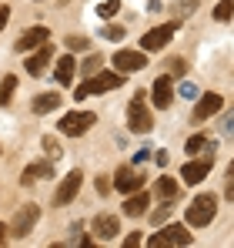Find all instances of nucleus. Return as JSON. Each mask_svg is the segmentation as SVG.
I'll list each match as a JSON object with an SVG mask.
<instances>
[{"label": "nucleus", "mask_w": 234, "mask_h": 248, "mask_svg": "<svg viewBox=\"0 0 234 248\" xmlns=\"http://www.w3.org/2000/svg\"><path fill=\"white\" fill-rule=\"evenodd\" d=\"M214 211H218V198H214L211 191L197 195L194 202L188 205V225H194V228H204V225H211V221H214Z\"/></svg>", "instance_id": "nucleus-1"}, {"label": "nucleus", "mask_w": 234, "mask_h": 248, "mask_svg": "<svg viewBox=\"0 0 234 248\" xmlns=\"http://www.w3.org/2000/svg\"><path fill=\"white\" fill-rule=\"evenodd\" d=\"M127 127H131L134 134H147V131L154 127V114L144 108V91H137V97H134L131 108H127Z\"/></svg>", "instance_id": "nucleus-2"}, {"label": "nucleus", "mask_w": 234, "mask_h": 248, "mask_svg": "<svg viewBox=\"0 0 234 248\" xmlns=\"http://www.w3.org/2000/svg\"><path fill=\"white\" fill-rule=\"evenodd\" d=\"M94 124H97V114H94V111H71V114L60 118L57 127H60L64 138H80V134H84L87 127H94Z\"/></svg>", "instance_id": "nucleus-3"}, {"label": "nucleus", "mask_w": 234, "mask_h": 248, "mask_svg": "<svg viewBox=\"0 0 234 248\" xmlns=\"http://www.w3.org/2000/svg\"><path fill=\"white\" fill-rule=\"evenodd\" d=\"M120 84H124V74H120V71H114V74H94L87 84H80V87H77L74 97L84 101L87 94H107V91H114V87H120Z\"/></svg>", "instance_id": "nucleus-4"}, {"label": "nucleus", "mask_w": 234, "mask_h": 248, "mask_svg": "<svg viewBox=\"0 0 234 248\" xmlns=\"http://www.w3.org/2000/svg\"><path fill=\"white\" fill-rule=\"evenodd\" d=\"M194 242L191 235H188V228L184 225H171V228H161L157 235H151L147 238V245L151 248H167V245H181V248H188Z\"/></svg>", "instance_id": "nucleus-5"}, {"label": "nucleus", "mask_w": 234, "mask_h": 248, "mask_svg": "<svg viewBox=\"0 0 234 248\" xmlns=\"http://www.w3.org/2000/svg\"><path fill=\"white\" fill-rule=\"evenodd\" d=\"M37 218H40V208L37 205H24L17 215H14V221H10V235H14V238H27L30 228L37 225Z\"/></svg>", "instance_id": "nucleus-6"}, {"label": "nucleus", "mask_w": 234, "mask_h": 248, "mask_svg": "<svg viewBox=\"0 0 234 248\" xmlns=\"http://www.w3.org/2000/svg\"><path fill=\"white\" fill-rule=\"evenodd\" d=\"M174 31H177V20H171V24H161V27L147 31V34L141 37V47H144V50H161V47H167V44H171Z\"/></svg>", "instance_id": "nucleus-7"}, {"label": "nucleus", "mask_w": 234, "mask_h": 248, "mask_svg": "<svg viewBox=\"0 0 234 248\" xmlns=\"http://www.w3.org/2000/svg\"><path fill=\"white\" fill-rule=\"evenodd\" d=\"M114 185H117V191H120V195L141 191V188H144V174H137L131 165H120V168H117V174H114Z\"/></svg>", "instance_id": "nucleus-8"}, {"label": "nucleus", "mask_w": 234, "mask_h": 248, "mask_svg": "<svg viewBox=\"0 0 234 248\" xmlns=\"http://www.w3.org/2000/svg\"><path fill=\"white\" fill-rule=\"evenodd\" d=\"M90 232H94L101 242H114L117 235H120V218H117V215H97V218L90 221Z\"/></svg>", "instance_id": "nucleus-9"}, {"label": "nucleus", "mask_w": 234, "mask_h": 248, "mask_svg": "<svg viewBox=\"0 0 234 248\" xmlns=\"http://www.w3.org/2000/svg\"><path fill=\"white\" fill-rule=\"evenodd\" d=\"M144 64H147L144 50H117L114 54V71H120V74H134V71H141Z\"/></svg>", "instance_id": "nucleus-10"}, {"label": "nucleus", "mask_w": 234, "mask_h": 248, "mask_svg": "<svg viewBox=\"0 0 234 248\" xmlns=\"http://www.w3.org/2000/svg\"><path fill=\"white\" fill-rule=\"evenodd\" d=\"M47 37H50V31H47V27H30V31H24V34L17 37L14 50H20V54H30V50L44 47V44H47Z\"/></svg>", "instance_id": "nucleus-11"}, {"label": "nucleus", "mask_w": 234, "mask_h": 248, "mask_svg": "<svg viewBox=\"0 0 234 248\" xmlns=\"http://www.w3.org/2000/svg\"><path fill=\"white\" fill-rule=\"evenodd\" d=\"M80 181H84V174L80 171H71L60 185H57V195H54V202L57 205H67V202H74L77 198V191H80Z\"/></svg>", "instance_id": "nucleus-12"}, {"label": "nucleus", "mask_w": 234, "mask_h": 248, "mask_svg": "<svg viewBox=\"0 0 234 248\" xmlns=\"http://www.w3.org/2000/svg\"><path fill=\"white\" fill-rule=\"evenodd\" d=\"M221 108H224V97H221V94H214V91L201 94V101H197V108H194V121H207V118L218 114Z\"/></svg>", "instance_id": "nucleus-13"}, {"label": "nucleus", "mask_w": 234, "mask_h": 248, "mask_svg": "<svg viewBox=\"0 0 234 248\" xmlns=\"http://www.w3.org/2000/svg\"><path fill=\"white\" fill-rule=\"evenodd\" d=\"M50 57H54V47H50V44H44V47H37V50H34V54H30V57L24 61L27 74H34V78H37L40 71H44V67L50 64Z\"/></svg>", "instance_id": "nucleus-14"}, {"label": "nucleus", "mask_w": 234, "mask_h": 248, "mask_svg": "<svg viewBox=\"0 0 234 248\" xmlns=\"http://www.w3.org/2000/svg\"><path fill=\"white\" fill-rule=\"evenodd\" d=\"M147 208H151V198H147V191L141 188V191H131V195H127V202H124V215H127V218H141Z\"/></svg>", "instance_id": "nucleus-15"}, {"label": "nucleus", "mask_w": 234, "mask_h": 248, "mask_svg": "<svg viewBox=\"0 0 234 248\" xmlns=\"http://www.w3.org/2000/svg\"><path fill=\"white\" fill-rule=\"evenodd\" d=\"M151 97H154V108H171V101H174L171 74H164V78H157V81H154V91H151Z\"/></svg>", "instance_id": "nucleus-16"}, {"label": "nucleus", "mask_w": 234, "mask_h": 248, "mask_svg": "<svg viewBox=\"0 0 234 248\" xmlns=\"http://www.w3.org/2000/svg\"><path fill=\"white\" fill-rule=\"evenodd\" d=\"M207 171H211V158H204V161H188V165L181 168V181L197 185V181H204V178H207Z\"/></svg>", "instance_id": "nucleus-17"}, {"label": "nucleus", "mask_w": 234, "mask_h": 248, "mask_svg": "<svg viewBox=\"0 0 234 248\" xmlns=\"http://www.w3.org/2000/svg\"><path fill=\"white\" fill-rule=\"evenodd\" d=\"M47 174H54V168H50V161H34V165L24 168V174H20V185L24 188H30L37 178H47Z\"/></svg>", "instance_id": "nucleus-18"}, {"label": "nucleus", "mask_w": 234, "mask_h": 248, "mask_svg": "<svg viewBox=\"0 0 234 248\" xmlns=\"http://www.w3.org/2000/svg\"><path fill=\"white\" fill-rule=\"evenodd\" d=\"M74 57H60L57 64H54V81L60 84V87H71V81H74Z\"/></svg>", "instance_id": "nucleus-19"}, {"label": "nucleus", "mask_w": 234, "mask_h": 248, "mask_svg": "<svg viewBox=\"0 0 234 248\" xmlns=\"http://www.w3.org/2000/svg\"><path fill=\"white\" fill-rule=\"evenodd\" d=\"M154 191H157V198H161V202H174V198L181 195V185H177L174 178H167V174H164V178H157Z\"/></svg>", "instance_id": "nucleus-20"}, {"label": "nucleus", "mask_w": 234, "mask_h": 248, "mask_svg": "<svg viewBox=\"0 0 234 248\" xmlns=\"http://www.w3.org/2000/svg\"><path fill=\"white\" fill-rule=\"evenodd\" d=\"M60 108V94H40V97H34V114H50V111H57Z\"/></svg>", "instance_id": "nucleus-21"}, {"label": "nucleus", "mask_w": 234, "mask_h": 248, "mask_svg": "<svg viewBox=\"0 0 234 248\" xmlns=\"http://www.w3.org/2000/svg\"><path fill=\"white\" fill-rule=\"evenodd\" d=\"M14 91H17V78H14V74H7V78H3V84H0V104H10Z\"/></svg>", "instance_id": "nucleus-22"}, {"label": "nucleus", "mask_w": 234, "mask_h": 248, "mask_svg": "<svg viewBox=\"0 0 234 248\" xmlns=\"http://www.w3.org/2000/svg\"><path fill=\"white\" fill-rule=\"evenodd\" d=\"M231 17H234V0H221V3L214 7V20L224 24V20H231Z\"/></svg>", "instance_id": "nucleus-23"}, {"label": "nucleus", "mask_w": 234, "mask_h": 248, "mask_svg": "<svg viewBox=\"0 0 234 248\" xmlns=\"http://www.w3.org/2000/svg\"><path fill=\"white\" fill-rule=\"evenodd\" d=\"M117 10H120V0H104V3L97 7V17H114Z\"/></svg>", "instance_id": "nucleus-24"}, {"label": "nucleus", "mask_w": 234, "mask_h": 248, "mask_svg": "<svg viewBox=\"0 0 234 248\" xmlns=\"http://www.w3.org/2000/svg\"><path fill=\"white\" fill-rule=\"evenodd\" d=\"M201 151H207V141L194 134V138H188V155H201Z\"/></svg>", "instance_id": "nucleus-25"}, {"label": "nucleus", "mask_w": 234, "mask_h": 248, "mask_svg": "<svg viewBox=\"0 0 234 248\" xmlns=\"http://www.w3.org/2000/svg\"><path fill=\"white\" fill-rule=\"evenodd\" d=\"M97 67H101V54H90V57L84 61V74L90 78V74H97Z\"/></svg>", "instance_id": "nucleus-26"}, {"label": "nucleus", "mask_w": 234, "mask_h": 248, "mask_svg": "<svg viewBox=\"0 0 234 248\" xmlns=\"http://www.w3.org/2000/svg\"><path fill=\"white\" fill-rule=\"evenodd\" d=\"M184 71H188V64H184V61H177V57H174V61H167V74H171V78H177V74H184Z\"/></svg>", "instance_id": "nucleus-27"}, {"label": "nucleus", "mask_w": 234, "mask_h": 248, "mask_svg": "<svg viewBox=\"0 0 234 248\" xmlns=\"http://www.w3.org/2000/svg\"><path fill=\"white\" fill-rule=\"evenodd\" d=\"M67 47H71V50H87V47H90V41H87V37H67Z\"/></svg>", "instance_id": "nucleus-28"}, {"label": "nucleus", "mask_w": 234, "mask_h": 248, "mask_svg": "<svg viewBox=\"0 0 234 248\" xmlns=\"http://www.w3.org/2000/svg\"><path fill=\"white\" fill-rule=\"evenodd\" d=\"M221 134L234 138V111H228V114H224V121H221Z\"/></svg>", "instance_id": "nucleus-29"}, {"label": "nucleus", "mask_w": 234, "mask_h": 248, "mask_svg": "<svg viewBox=\"0 0 234 248\" xmlns=\"http://www.w3.org/2000/svg\"><path fill=\"white\" fill-rule=\"evenodd\" d=\"M167 211H171V202H164V208H157L154 215H151V221H154V225H164V221H167Z\"/></svg>", "instance_id": "nucleus-30"}, {"label": "nucleus", "mask_w": 234, "mask_h": 248, "mask_svg": "<svg viewBox=\"0 0 234 248\" xmlns=\"http://www.w3.org/2000/svg\"><path fill=\"white\" fill-rule=\"evenodd\" d=\"M104 37H107V41H120V37H124V27H114V24H107V27H104Z\"/></svg>", "instance_id": "nucleus-31"}, {"label": "nucleus", "mask_w": 234, "mask_h": 248, "mask_svg": "<svg viewBox=\"0 0 234 248\" xmlns=\"http://www.w3.org/2000/svg\"><path fill=\"white\" fill-rule=\"evenodd\" d=\"M191 10H197V0H184V3L174 7V14H191Z\"/></svg>", "instance_id": "nucleus-32"}, {"label": "nucleus", "mask_w": 234, "mask_h": 248, "mask_svg": "<svg viewBox=\"0 0 234 248\" xmlns=\"http://www.w3.org/2000/svg\"><path fill=\"white\" fill-rule=\"evenodd\" d=\"M141 245V232H131L127 238H124V248H137Z\"/></svg>", "instance_id": "nucleus-33"}, {"label": "nucleus", "mask_w": 234, "mask_h": 248, "mask_svg": "<svg viewBox=\"0 0 234 248\" xmlns=\"http://www.w3.org/2000/svg\"><path fill=\"white\" fill-rule=\"evenodd\" d=\"M44 148L50 151V158H57V155H60V148H57V141H54V138H44Z\"/></svg>", "instance_id": "nucleus-34"}, {"label": "nucleus", "mask_w": 234, "mask_h": 248, "mask_svg": "<svg viewBox=\"0 0 234 248\" xmlns=\"http://www.w3.org/2000/svg\"><path fill=\"white\" fill-rule=\"evenodd\" d=\"M7 20H10V7H7V3H0V31L7 27Z\"/></svg>", "instance_id": "nucleus-35"}, {"label": "nucleus", "mask_w": 234, "mask_h": 248, "mask_svg": "<svg viewBox=\"0 0 234 248\" xmlns=\"http://www.w3.org/2000/svg\"><path fill=\"white\" fill-rule=\"evenodd\" d=\"M97 191L107 195V191H111V178H97Z\"/></svg>", "instance_id": "nucleus-36"}, {"label": "nucleus", "mask_w": 234, "mask_h": 248, "mask_svg": "<svg viewBox=\"0 0 234 248\" xmlns=\"http://www.w3.org/2000/svg\"><path fill=\"white\" fill-rule=\"evenodd\" d=\"M154 161H157L161 168H164L167 161H171V155H167V151H154Z\"/></svg>", "instance_id": "nucleus-37"}, {"label": "nucleus", "mask_w": 234, "mask_h": 248, "mask_svg": "<svg viewBox=\"0 0 234 248\" xmlns=\"http://www.w3.org/2000/svg\"><path fill=\"white\" fill-rule=\"evenodd\" d=\"M147 155H154V151H147V148H141V151L134 155V165H141V161H147Z\"/></svg>", "instance_id": "nucleus-38"}, {"label": "nucleus", "mask_w": 234, "mask_h": 248, "mask_svg": "<svg viewBox=\"0 0 234 248\" xmlns=\"http://www.w3.org/2000/svg\"><path fill=\"white\" fill-rule=\"evenodd\" d=\"M224 198L234 202V174H231V181H228V188H224Z\"/></svg>", "instance_id": "nucleus-39"}, {"label": "nucleus", "mask_w": 234, "mask_h": 248, "mask_svg": "<svg viewBox=\"0 0 234 248\" xmlns=\"http://www.w3.org/2000/svg\"><path fill=\"white\" fill-rule=\"evenodd\" d=\"M7 235H10V228H7V225H0V245L7 242Z\"/></svg>", "instance_id": "nucleus-40"}, {"label": "nucleus", "mask_w": 234, "mask_h": 248, "mask_svg": "<svg viewBox=\"0 0 234 248\" xmlns=\"http://www.w3.org/2000/svg\"><path fill=\"white\" fill-rule=\"evenodd\" d=\"M228 174H234V161H231V168H228Z\"/></svg>", "instance_id": "nucleus-41"}]
</instances>
